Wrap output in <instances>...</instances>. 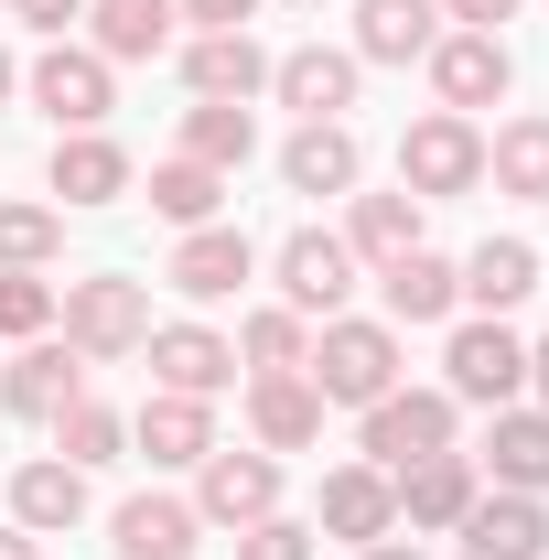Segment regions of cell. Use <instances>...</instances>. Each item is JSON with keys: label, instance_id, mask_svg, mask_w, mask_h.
<instances>
[{"label": "cell", "instance_id": "cell-1", "mask_svg": "<svg viewBox=\"0 0 549 560\" xmlns=\"http://www.w3.org/2000/svg\"><path fill=\"white\" fill-rule=\"evenodd\" d=\"M302 377L324 388V410H377V399L410 377L399 324H388V313H335V324H313V366H302Z\"/></svg>", "mask_w": 549, "mask_h": 560}, {"label": "cell", "instance_id": "cell-2", "mask_svg": "<svg viewBox=\"0 0 549 560\" xmlns=\"http://www.w3.org/2000/svg\"><path fill=\"white\" fill-rule=\"evenodd\" d=\"M55 335H66L86 366H119V355H140V335H151V280L130 270H86L55 291Z\"/></svg>", "mask_w": 549, "mask_h": 560}, {"label": "cell", "instance_id": "cell-3", "mask_svg": "<svg viewBox=\"0 0 549 560\" xmlns=\"http://www.w3.org/2000/svg\"><path fill=\"white\" fill-rule=\"evenodd\" d=\"M453 431H464V399L453 388H388L377 410H355V464H377V475H399V464H431V453H453Z\"/></svg>", "mask_w": 549, "mask_h": 560}, {"label": "cell", "instance_id": "cell-4", "mask_svg": "<svg viewBox=\"0 0 549 560\" xmlns=\"http://www.w3.org/2000/svg\"><path fill=\"white\" fill-rule=\"evenodd\" d=\"M442 388H453L464 410H506V399H528V335H517L506 313H453Z\"/></svg>", "mask_w": 549, "mask_h": 560}, {"label": "cell", "instance_id": "cell-5", "mask_svg": "<svg viewBox=\"0 0 549 560\" xmlns=\"http://www.w3.org/2000/svg\"><path fill=\"white\" fill-rule=\"evenodd\" d=\"M475 184H484V119L420 108L410 130H399V195H420V206H453V195H475Z\"/></svg>", "mask_w": 549, "mask_h": 560}, {"label": "cell", "instance_id": "cell-6", "mask_svg": "<svg viewBox=\"0 0 549 560\" xmlns=\"http://www.w3.org/2000/svg\"><path fill=\"white\" fill-rule=\"evenodd\" d=\"M22 97L55 119V130H108V108H119V66L97 55V44H44L33 66H22Z\"/></svg>", "mask_w": 549, "mask_h": 560}, {"label": "cell", "instance_id": "cell-7", "mask_svg": "<svg viewBox=\"0 0 549 560\" xmlns=\"http://www.w3.org/2000/svg\"><path fill=\"white\" fill-rule=\"evenodd\" d=\"M420 75H431V108H453V119H484V108L517 97V55H506V33H442V44L420 55Z\"/></svg>", "mask_w": 549, "mask_h": 560}, {"label": "cell", "instance_id": "cell-8", "mask_svg": "<svg viewBox=\"0 0 549 560\" xmlns=\"http://www.w3.org/2000/svg\"><path fill=\"white\" fill-rule=\"evenodd\" d=\"M270 291L302 313V324H335L344 302H355V248H344L335 226H291L270 248Z\"/></svg>", "mask_w": 549, "mask_h": 560}, {"label": "cell", "instance_id": "cell-9", "mask_svg": "<svg viewBox=\"0 0 549 560\" xmlns=\"http://www.w3.org/2000/svg\"><path fill=\"white\" fill-rule=\"evenodd\" d=\"M195 517L226 528V539H237V528H259V517H280V453H259V442H248V453H237V442H215L206 464H195Z\"/></svg>", "mask_w": 549, "mask_h": 560}, {"label": "cell", "instance_id": "cell-10", "mask_svg": "<svg viewBox=\"0 0 549 560\" xmlns=\"http://www.w3.org/2000/svg\"><path fill=\"white\" fill-rule=\"evenodd\" d=\"M44 195H55V215H97V206H119V195H140V162L108 130H55Z\"/></svg>", "mask_w": 549, "mask_h": 560}, {"label": "cell", "instance_id": "cell-11", "mask_svg": "<svg viewBox=\"0 0 549 560\" xmlns=\"http://www.w3.org/2000/svg\"><path fill=\"white\" fill-rule=\"evenodd\" d=\"M86 399V355L66 346V335H33V346H11V366H0V410L33 420V431H55V410H75Z\"/></svg>", "mask_w": 549, "mask_h": 560}, {"label": "cell", "instance_id": "cell-12", "mask_svg": "<svg viewBox=\"0 0 549 560\" xmlns=\"http://www.w3.org/2000/svg\"><path fill=\"white\" fill-rule=\"evenodd\" d=\"M162 280L184 291V302H237L248 280H259V248H248V226H184L173 237V259H162Z\"/></svg>", "mask_w": 549, "mask_h": 560}, {"label": "cell", "instance_id": "cell-13", "mask_svg": "<svg viewBox=\"0 0 549 560\" xmlns=\"http://www.w3.org/2000/svg\"><path fill=\"white\" fill-rule=\"evenodd\" d=\"M140 355H151V388H173V399L237 388V335H215V324H151Z\"/></svg>", "mask_w": 549, "mask_h": 560}, {"label": "cell", "instance_id": "cell-14", "mask_svg": "<svg viewBox=\"0 0 549 560\" xmlns=\"http://www.w3.org/2000/svg\"><path fill=\"white\" fill-rule=\"evenodd\" d=\"M388 486H399V528H410V539H453V528L475 517L484 475H475V453H431V464H399Z\"/></svg>", "mask_w": 549, "mask_h": 560}, {"label": "cell", "instance_id": "cell-15", "mask_svg": "<svg viewBox=\"0 0 549 560\" xmlns=\"http://www.w3.org/2000/svg\"><path fill=\"white\" fill-rule=\"evenodd\" d=\"M280 184H291V195L344 206V195L366 184V140H355V119H302V130L280 140Z\"/></svg>", "mask_w": 549, "mask_h": 560}, {"label": "cell", "instance_id": "cell-16", "mask_svg": "<svg viewBox=\"0 0 549 560\" xmlns=\"http://www.w3.org/2000/svg\"><path fill=\"white\" fill-rule=\"evenodd\" d=\"M313 539H344V550L399 539V486H388L377 464H335V475H324V506H313Z\"/></svg>", "mask_w": 549, "mask_h": 560}, {"label": "cell", "instance_id": "cell-17", "mask_svg": "<svg viewBox=\"0 0 549 560\" xmlns=\"http://www.w3.org/2000/svg\"><path fill=\"white\" fill-rule=\"evenodd\" d=\"M130 453L151 464V475H195L215 453V399H173V388H151L130 410Z\"/></svg>", "mask_w": 549, "mask_h": 560}, {"label": "cell", "instance_id": "cell-18", "mask_svg": "<svg viewBox=\"0 0 549 560\" xmlns=\"http://www.w3.org/2000/svg\"><path fill=\"white\" fill-rule=\"evenodd\" d=\"M173 75H184V97H270V55H259V33H184L173 44Z\"/></svg>", "mask_w": 549, "mask_h": 560}, {"label": "cell", "instance_id": "cell-19", "mask_svg": "<svg viewBox=\"0 0 549 560\" xmlns=\"http://www.w3.org/2000/svg\"><path fill=\"white\" fill-rule=\"evenodd\" d=\"M475 475L506 486V495H549V410H539V399H506V410L484 420Z\"/></svg>", "mask_w": 549, "mask_h": 560}, {"label": "cell", "instance_id": "cell-20", "mask_svg": "<svg viewBox=\"0 0 549 560\" xmlns=\"http://www.w3.org/2000/svg\"><path fill=\"white\" fill-rule=\"evenodd\" d=\"M355 86H366V66H355L344 44H291V55H270V97L302 108V119H344Z\"/></svg>", "mask_w": 549, "mask_h": 560}, {"label": "cell", "instance_id": "cell-21", "mask_svg": "<svg viewBox=\"0 0 549 560\" xmlns=\"http://www.w3.org/2000/svg\"><path fill=\"white\" fill-rule=\"evenodd\" d=\"M453 539H464V560H549V495H506V486H484V495H475V517H464Z\"/></svg>", "mask_w": 549, "mask_h": 560}, {"label": "cell", "instance_id": "cell-22", "mask_svg": "<svg viewBox=\"0 0 549 560\" xmlns=\"http://www.w3.org/2000/svg\"><path fill=\"white\" fill-rule=\"evenodd\" d=\"M108 550L119 560H195L206 550V517H195V495H130L119 517H108Z\"/></svg>", "mask_w": 549, "mask_h": 560}, {"label": "cell", "instance_id": "cell-23", "mask_svg": "<svg viewBox=\"0 0 549 560\" xmlns=\"http://www.w3.org/2000/svg\"><path fill=\"white\" fill-rule=\"evenodd\" d=\"M453 22H442V0H355V66H420L431 44H442Z\"/></svg>", "mask_w": 549, "mask_h": 560}, {"label": "cell", "instance_id": "cell-24", "mask_svg": "<svg viewBox=\"0 0 549 560\" xmlns=\"http://www.w3.org/2000/svg\"><path fill=\"white\" fill-rule=\"evenodd\" d=\"M11 528H33V539H66V528H86V475H75L66 453H33V464H11Z\"/></svg>", "mask_w": 549, "mask_h": 560}, {"label": "cell", "instance_id": "cell-25", "mask_svg": "<svg viewBox=\"0 0 549 560\" xmlns=\"http://www.w3.org/2000/svg\"><path fill=\"white\" fill-rule=\"evenodd\" d=\"M420 226H431V206H420V195H366V184H355L335 237L355 248V270H388V259H410V248H420Z\"/></svg>", "mask_w": 549, "mask_h": 560}, {"label": "cell", "instance_id": "cell-26", "mask_svg": "<svg viewBox=\"0 0 549 560\" xmlns=\"http://www.w3.org/2000/svg\"><path fill=\"white\" fill-rule=\"evenodd\" d=\"M484 184L506 206H549V108H517L484 130Z\"/></svg>", "mask_w": 549, "mask_h": 560}, {"label": "cell", "instance_id": "cell-27", "mask_svg": "<svg viewBox=\"0 0 549 560\" xmlns=\"http://www.w3.org/2000/svg\"><path fill=\"white\" fill-rule=\"evenodd\" d=\"M86 44H97L108 66H151V55L184 44V11H173V0H86Z\"/></svg>", "mask_w": 549, "mask_h": 560}, {"label": "cell", "instance_id": "cell-28", "mask_svg": "<svg viewBox=\"0 0 549 560\" xmlns=\"http://www.w3.org/2000/svg\"><path fill=\"white\" fill-rule=\"evenodd\" d=\"M248 442L259 453H313L324 442V388L313 377H248Z\"/></svg>", "mask_w": 549, "mask_h": 560}, {"label": "cell", "instance_id": "cell-29", "mask_svg": "<svg viewBox=\"0 0 549 560\" xmlns=\"http://www.w3.org/2000/svg\"><path fill=\"white\" fill-rule=\"evenodd\" d=\"M377 302H388V324H453L464 313V270L442 248H410V259L377 270Z\"/></svg>", "mask_w": 549, "mask_h": 560}, {"label": "cell", "instance_id": "cell-30", "mask_svg": "<svg viewBox=\"0 0 549 560\" xmlns=\"http://www.w3.org/2000/svg\"><path fill=\"white\" fill-rule=\"evenodd\" d=\"M173 151H184V162H206V173H226V184H237V173L259 162V119H248L237 97H195V108H184V140H173Z\"/></svg>", "mask_w": 549, "mask_h": 560}, {"label": "cell", "instance_id": "cell-31", "mask_svg": "<svg viewBox=\"0 0 549 560\" xmlns=\"http://www.w3.org/2000/svg\"><path fill=\"white\" fill-rule=\"evenodd\" d=\"M453 270H464V313H517L539 291V248L528 237H484L475 259H453Z\"/></svg>", "mask_w": 549, "mask_h": 560}, {"label": "cell", "instance_id": "cell-32", "mask_svg": "<svg viewBox=\"0 0 549 560\" xmlns=\"http://www.w3.org/2000/svg\"><path fill=\"white\" fill-rule=\"evenodd\" d=\"M237 366H248V377H302V366H313V324H302L291 302H259V313L237 324Z\"/></svg>", "mask_w": 549, "mask_h": 560}, {"label": "cell", "instance_id": "cell-33", "mask_svg": "<svg viewBox=\"0 0 549 560\" xmlns=\"http://www.w3.org/2000/svg\"><path fill=\"white\" fill-rule=\"evenodd\" d=\"M226 195H237V184L206 173V162H184V151H173V162H151V215H162V226H215Z\"/></svg>", "mask_w": 549, "mask_h": 560}, {"label": "cell", "instance_id": "cell-34", "mask_svg": "<svg viewBox=\"0 0 549 560\" xmlns=\"http://www.w3.org/2000/svg\"><path fill=\"white\" fill-rule=\"evenodd\" d=\"M55 453H66L75 475H97V464L130 453V420L108 410V399H75V410H55Z\"/></svg>", "mask_w": 549, "mask_h": 560}, {"label": "cell", "instance_id": "cell-35", "mask_svg": "<svg viewBox=\"0 0 549 560\" xmlns=\"http://www.w3.org/2000/svg\"><path fill=\"white\" fill-rule=\"evenodd\" d=\"M55 259H66V215L11 195L0 206V270H55Z\"/></svg>", "mask_w": 549, "mask_h": 560}, {"label": "cell", "instance_id": "cell-36", "mask_svg": "<svg viewBox=\"0 0 549 560\" xmlns=\"http://www.w3.org/2000/svg\"><path fill=\"white\" fill-rule=\"evenodd\" d=\"M33 335H55V280L0 270V346H33Z\"/></svg>", "mask_w": 549, "mask_h": 560}, {"label": "cell", "instance_id": "cell-37", "mask_svg": "<svg viewBox=\"0 0 549 560\" xmlns=\"http://www.w3.org/2000/svg\"><path fill=\"white\" fill-rule=\"evenodd\" d=\"M226 550L237 560H313V528H302V517H259V528H237Z\"/></svg>", "mask_w": 549, "mask_h": 560}, {"label": "cell", "instance_id": "cell-38", "mask_svg": "<svg viewBox=\"0 0 549 560\" xmlns=\"http://www.w3.org/2000/svg\"><path fill=\"white\" fill-rule=\"evenodd\" d=\"M173 11H184V33H248L270 0H173Z\"/></svg>", "mask_w": 549, "mask_h": 560}, {"label": "cell", "instance_id": "cell-39", "mask_svg": "<svg viewBox=\"0 0 549 560\" xmlns=\"http://www.w3.org/2000/svg\"><path fill=\"white\" fill-rule=\"evenodd\" d=\"M11 22H22V33H44V44H66L75 22H86V0H11Z\"/></svg>", "mask_w": 549, "mask_h": 560}, {"label": "cell", "instance_id": "cell-40", "mask_svg": "<svg viewBox=\"0 0 549 560\" xmlns=\"http://www.w3.org/2000/svg\"><path fill=\"white\" fill-rule=\"evenodd\" d=\"M442 22L453 33H495V22H517V0H442Z\"/></svg>", "mask_w": 549, "mask_h": 560}, {"label": "cell", "instance_id": "cell-41", "mask_svg": "<svg viewBox=\"0 0 549 560\" xmlns=\"http://www.w3.org/2000/svg\"><path fill=\"white\" fill-rule=\"evenodd\" d=\"M0 560H44V539H33V528H11V517H0Z\"/></svg>", "mask_w": 549, "mask_h": 560}, {"label": "cell", "instance_id": "cell-42", "mask_svg": "<svg viewBox=\"0 0 549 560\" xmlns=\"http://www.w3.org/2000/svg\"><path fill=\"white\" fill-rule=\"evenodd\" d=\"M528 399H539V410H549V335H539V346H528Z\"/></svg>", "mask_w": 549, "mask_h": 560}, {"label": "cell", "instance_id": "cell-43", "mask_svg": "<svg viewBox=\"0 0 549 560\" xmlns=\"http://www.w3.org/2000/svg\"><path fill=\"white\" fill-rule=\"evenodd\" d=\"M11 97H22V55L0 44V108H11Z\"/></svg>", "mask_w": 549, "mask_h": 560}, {"label": "cell", "instance_id": "cell-44", "mask_svg": "<svg viewBox=\"0 0 549 560\" xmlns=\"http://www.w3.org/2000/svg\"><path fill=\"white\" fill-rule=\"evenodd\" d=\"M355 560H420V550H410V539H377V550H355Z\"/></svg>", "mask_w": 549, "mask_h": 560}, {"label": "cell", "instance_id": "cell-45", "mask_svg": "<svg viewBox=\"0 0 549 560\" xmlns=\"http://www.w3.org/2000/svg\"><path fill=\"white\" fill-rule=\"evenodd\" d=\"M302 11H324V0H302Z\"/></svg>", "mask_w": 549, "mask_h": 560}, {"label": "cell", "instance_id": "cell-46", "mask_svg": "<svg viewBox=\"0 0 549 560\" xmlns=\"http://www.w3.org/2000/svg\"><path fill=\"white\" fill-rule=\"evenodd\" d=\"M0 11H11V0H0Z\"/></svg>", "mask_w": 549, "mask_h": 560}]
</instances>
